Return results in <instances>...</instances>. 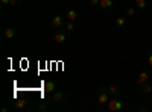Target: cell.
<instances>
[{"label":"cell","instance_id":"obj_1","mask_svg":"<svg viewBox=\"0 0 152 112\" xmlns=\"http://www.w3.org/2000/svg\"><path fill=\"white\" fill-rule=\"evenodd\" d=\"M107 108H108L110 112H119V111H123V109H125L123 103L119 100L117 97H114V98H111V100H108Z\"/></svg>","mask_w":152,"mask_h":112},{"label":"cell","instance_id":"obj_2","mask_svg":"<svg viewBox=\"0 0 152 112\" xmlns=\"http://www.w3.org/2000/svg\"><path fill=\"white\" fill-rule=\"evenodd\" d=\"M108 100H110V92L102 86V88L99 90V94H97V103L99 105H107Z\"/></svg>","mask_w":152,"mask_h":112},{"label":"cell","instance_id":"obj_3","mask_svg":"<svg viewBox=\"0 0 152 112\" xmlns=\"http://www.w3.org/2000/svg\"><path fill=\"white\" fill-rule=\"evenodd\" d=\"M52 98H53V102H56V103H66L67 102V95L62 91H55Z\"/></svg>","mask_w":152,"mask_h":112},{"label":"cell","instance_id":"obj_4","mask_svg":"<svg viewBox=\"0 0 152 112\" xmlns=\"http://www.w3.org/2000/svg\"><path fill=\"white\" fill-rule=\"evenodd\" d=\"M44 91L46 92H55L56 91V82L55 80H47L44 83Z\"/></svg>","mask_w":152,"mask_h":112},{"label":"cell","instance_id":"obj_5","mask_svg":"<svg viewBox=\"0 0 152 112\" xmlns=\"http://www.w3.org/2000/svg\"><path fill=\"white\" fill-rule=\"evenodd\" d=\"M108 92H110L113 97H117V95H120V86H117L116 83H111V85L108 86Z\"/></svg>","mask_w":152,"mask_h":112},{"label":"cell","instance_id":"obj_6","mask_svg":"<svg viewBox=\"0 0 152 112\" xmlns=\"http://www.w3.org/2000/svg\"><path fill=\"white\" fill-rule=\"evenodd\" d=\"M99 6L102 9H113L114 8V0H100Z\"/></svg>","mask_w":152,"mask_h":112},{"label":"cell","instance_id":"obj_7","mask_svg":"<svg viewBox=\"0 0 152 112\" xmlns=\"http://www.w3.org/2000/svg\"><path fill=\"white\" fill-rule=\"evenodd\" d=\"M149 77H151V76H149L148 71H142L140 76H138V79H137V83H138V85H143V83H146V82L149 80Z\"/></svg>","mask_w":152,"mask_h":112},{"label":"cell","instance_id":"obj_8","mask_svg":"<svg viewBox=\"0 0 152 112\" xmlns=\"http://www.w3.org/2000/svg\"><path fill=\"white\" fill-rule=\"evenodd\" d=\"M53 40H55L58 44H62V43H66V40H67V35H66L64 32H58V33H55Z\"/></svg>","mask_w":152,"mask_h":112},{"label":"cell","instance_id":"obj_9","mask_svg":"<svg viewBox=\"0 0 152 112\" xmlns=\"http://www.w3.org/2000/svg\"><path fill=\"white\" fill-rule=\"evenodd\" d=\"M15 35H17V32H15L14 27H6V29H5V38H6V40L15 38Z\"/></svg>","mask_w":152,"mask_h":112},{"label":"cell","instance_id":"obj_10","mask_svg":"<svg viewBox=\"0 0 152 112\" xmlns=\"http://www.w3.org/2000/svg\"><path fill=\"white\" fill-rule=\"evenodd\" d=\"M52 26H53V27H61V26H62V17H61V15L52 17Z\"/></svg>","mask_w":152,"mask_h":112},{"label":"cell","instance_id":"obj_11","mask_svg":"<svg viewBox=\"0 0 152 112\" xmlns=\"http://www.w3.org/2000/svg\"><path fill=\"white\" fill-rule=\"evenodd\" d=\"M135 6H137V9H140V11H145L146 8H148V3H146V0H135Z\"/></svg>","mask_w":152,"mask_h":112},{"label":"cell","instance_id":"obj_12","mask_svg":"<svg viewBox=\"0 0 152 112\" xmlns=\"http://www.w3.org/2000/svg\"><path fill=\"white\" fill-rule=\"evenodd\" d=\"M67 18H69V21H75L76 18H78V12H76L75 9H69L67 11Z\"/></svg>","mask_w":152,"mask_h":112},{"label":"cell","instance_id":"obj_13","mask_svg":"<svg viewBox=\"0 0 152 112\" xmlns=\"http://www.w3.org/2000/svg\"><path fill=\"white\" fill-rule=\"evenodd\" d=\"M26 105H28V100H26V98H21V100L14 102V106H15L17 109H23V108H26Z\"/></svg>","mask_w":152,"mask_h":112},{"label":"cell","instance_id":"obj_14","mask_svg":"<svg viewBox=\"0 0 152 112\" xmlns=\"http://www.w3.org/2000/svg\"><path fill=\"white\" fill-rule=\"evenodd\" d=\"M116 26L117 27H125L126 26V18L125 17H117L116 18Z\"/></svg>","mask_w":152,"mask_h":112},{"label":"cell","instance_id":"obj_15","mask_svg":"<svg viewBox=\"0 0 152 112\" xmlns=\"http://www.w3.org/2000/svg\"><path fill=\"white\" fill-rule=\"evenodd\" d=\"M140 86V90H142V92H145V94H149L151 91H152V86L151 85H148V83H143V85H138Z\"/></svg>","mask_w":152,"mask_h":112},{"label":"cell","instance_id":"obj_16","mask_svg":"<svg viewBox=\"0 0 152 112\" xmlns=\"http://www.w3.org/2000/svg\"><path fill=\"white\" fill-rule=\"evenodd\" d=\"M66 30H67V32H73V30H75V24H73V21H70L69 24H66Z\"/></svg>","mask_w":152,"mask_h":112},{"label":"cell","instance_id":"obj_17","mask_svg":"<svg viewBox=\"0 0 152 112\" xmlns=\"http://www.w3.org/2000/svg\"><path fill=\"white\" fill-rule=\"evenodd\" d=\"M126 14H128L129 17H134L135 15V9L134 8H128V9H126Z\"/></svg>","mask_w":152,"mask_h":112},{"label":"cell","instance_id":"obj_18","mask_svg":"<svg viewBox=\"0 0 152 112\" xmlns=\"http://www.w3.org/2000/svg\"><path fill=\"white\" fill-rule=\"evenodd\" d=\"M47 109H49V106H47L46 103H41L40 106L37 108V111H47Z\"/></svg>","mask_w":152,"mask_h":112},{"label":"cell","instance_id":"obj_19","mask_svg":"<svg viewBox=\"0 0 152 112\" xmlns=\"http://www.w3.org/2000/svg\"><path fill=\"white\" fill-rule=\"evenodd\" d=\"M88 2H90V5H91V6H96V5H99L100 0H88Z\"/></svg>","mask_w":152,"mask_h":112},{"label":"cell","instance_id":"obj_20","mask_svg":"<svg viewBox=\"0 0 152 112\" xmlns=\"http://www.w3.org/2000/svg\"><path fill=\"white\" fill-rule=\"evenodd\" d=\"M9 5H11V6H15V5H18V0H9Z\"/></svg>","mask_w":152,"mask_h":112},{"label":"cell","instance_id":"obj_21","mask_svg":"<svg viewBox=\"0 0 152 112\" xmlns=\"http://www.w3.org/2000/svg\"><path fill=\"white\" fill-rule=\"evenodd\" d=\"M0 3H2V6H8L9 5V0H0Z\"/></svg>","mask_w":152,"mask_h":112},{"label":"cell","instance_id":"obj_22","mask_svg":"<svg viewBox=\"0 0 152 112\" xmlns=\"http://www.w3.org/2000/svg\"><path fill=\"white\" fill-rule=\"evenodd\" d=\"M148 64L152 67V53H149V56H148Z\"/></svg>","mask_w":152,"mask_h":112},{"label":"cell","instance_id":"obj_23","mask_svg":"<svg viewBox=\"0 0 152 112\" xmlns=\"http://www.w3.org/2000/svg\"><path fill=\"white\" fill-rule=\"evenodd\" d=\"M131 2H135V0H131Z\"/></svg>","mask_w":152,"mask_h":112}]
</instances>
